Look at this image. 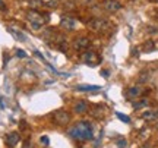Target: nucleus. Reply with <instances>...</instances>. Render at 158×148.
I'll return each instance as SVG.
<instances>
[{"instance_id":"b1692460","label":"nucleus","mask_w":158,"mask_h":148,"mask_svg":"<svg viewBox=\"0 0 158 148\" xmlns=\"http://www.w3.org/2000/svg\"><path fill=\"white\" fill-rule=\"evenodd\" d=\"M41 142L45 144V145H48V138H47V137H41Z\"/></svg>"},{"instance_id":"a211bd4d","label":"nucleus","mask_w":158,"mask_h":148,"mask_svg":"<svg viewBox=\"0 0 158 148\" xmlns=\"http://www.w3.org/2000/svg\"><path fill=\"white\" fill-rule=\"evenodd\" d=\"M43 5L48 6V7H56L59 3H60V0H40Z\"/></svg>"},{"instance_id":"2eb2a0df","label":"nucleus","mask_w":158,"mask_h":148,"mask_svg":"<svg viewBox=\"0 0 158 148\" xmlns=\"http://www.w3.org/2000/svg\"><path fill=\"white\" fill-rule=\"evenodd\" d=\"M141 117L143 120H154V119H157V110H145V112L141 114Z\"/></svg>"},{"instance_id":"0eeeda50","label":"nucleus","mask_w":158,"mask_h":148,"mask_svg":"<svg viewBox=\"0 0 158 148\" xmlns=\"http://www.w3.org/2000/svg\"><path fill=\"white\" fill-rule=\"evenodd\" d=\"M60 28H63L64 31H75L76 29V21H75L72 16H69V15H64L62 16V21H60Z\"/></svg>"},{"instance_id":"423d86ee","label":"nucleus","mask_w":158,"mask_h":148,"mask_svg":"<svg viewBox=\"0 0 158 148\" xmlns=\"http://www.w3.org/2000/svg\"><path fill=\"white\" fill-rule=\"evenodd\" d=\"M89 44H91V40L88 37H76L73 40V43H72V47L76 51H84V50H88Z\"/></svg>"},{"instance_id":"39448f33","label":"nucleus","mask_w":158,"mask_h":148,"mask_svg":"<svg viewBox=\"0 0 158 148\" xmlns=\"http://www.w3.org/2000/svg\"><path fill=\"white\" fill-rule=\"evenodd\" d=\"M81 60L89 66H95L100 63V56L97 54V51L94 50H85L82 54H81Z\"/></svg>"},{"instance_id":"c756f323","label":"nucleus","mask_w":158,"mask_h":148,"mask_svg":"<svg viewBox=\"0 0 158 148\" xmlns=\"http://www.w3.org/2000/svg\"><path fill=\"white\" fill-rule=\"evenodd\" d=\"M157 131H158V123H157Z\"/></svg>"},{"instance_id":"f8f14e48","label":"nucleus","mask_w":158,"mask_h":148,"mask_svg":"<svg viewBox=\"0 0 158 148\" xmlns=\"http://www.w3.org/2000/svg\"><path fill=\"white\" fill-rule=\"evenodd\" d=\"M19 135H18V132H10V133H7V137H6V142L7 145H10V147H15L18 142H19Z\"/></svg>"},{"instance_id":"bb28decb","label":"nucleus","mask_w":158,"mask_h":148,"mask_svg":"<svg viewBox=\"0 0 158 148\" xmlns=\"http://www.w3.org/2000/svg\"><path fill=\"white\" fill-rule=\"evenodd\" d=\"M143 148H154V147H152V144L147 142V144H145V145H143Z\"/></svg>"},{"instance_id":"dca6fc26","label":"nucleus","mask_w":158,"mask_h":148,"mask_svg":"<svg viewBox=\"0 0 158 148\" xmlns=\"http://www.w3.org/2000/svg\"><path fill=\"white\" fill-rule=\"evenodd\" d=\"M63 7H64V9H66L68 12L75 11V9H76V6H75V2H73V0H64V2H63Z\"/></svg>"},{"instance_id":"5701e85b","label":"nucleus","mask_w":158,"mask_h":148,"mask_svg":"<svg viewBox=\"0 0 158 148\" xmlns=\"http://www.w3.org/2000/svg\"><path fill=\"white\" fill-rule=\"evenodd\" d=\"M16 56L21 57V59H23V57H27V53L23 50H16Z\"/></svg>"},{"instance_id":"7ed1b4c3","label":"nucleus","mask_w":158,"mask_h":148,"mask_svg":"<svg viewBox=\"0 0 158 148\" xmlns=\"http://www.w3.org/2000/svg\"><path fill=\"white\" fill-rule=\"evenodd\" d=\"M88 28L92 31V32H97V34H104L110 29V22L104 18H92L89 22H88Z\"/></svg>"},{"instance_id":"f257e3e1","label":"nucleus","mask_w":158,"mask_h":148,"mask_svg":"<svg viewBox=\"0 0 158 148\" xmlns=\"http://www.w3.org/2000/svg\"><path fill=\"white\" fill-rule=\"evenodd\" d=\"M69 137L76 139V141H88V139H92V125L86 120H82L76 125H73L70 129L68 131Z\"/></svg>"},{"instance_id":"f03ea898","label":"nucleus","mask_w":158,"mask_h":148,"mask_svg":"<svg viewBox=\"0 0 158 148\" xmlns=\"http://www.w3.org/2000/svg\"><path fill=\"white\" fill-rule=\"evenodd\" d=\"M27 19H28L29 25L32 27V29L38 31V29H41L44 25L48 23L50 15H48V13H41V12H38V11H29L28 13H27Z\"/></svg>"},{"instance_id":"9d476101","label":"nucleus","mask_w":158,"mask_h":148,"mask_svg":"<svg viewBox=\"0 0 158 148\" xmlns=\"http://www.w3.org/2000/svg\"><path fill=\"white\" fill-rule=\"evenodd\" d=\"M142 92H143V88L139 85H135V87H129V88L124 91V94H126V97L129 98V100H135V98H138L139 95H142Z\"/></svg>"},{"instance_id":"4be33fe9","label":"nucleus","mask_w":158,"mask_h":148,"mask_svg":"<svg viewBox=\"0 0 158 148\" xmlns=\"http://www.w3.org/2000/svg\"><path fill=\"white\" fill-rule=\"evenodd\" d=\"M126 145H127L126 139H124V138H118L117 139V147L118 148H126Z\"/></svg>"},{"instance_id":"4468645a","label":"nucleus","mask_w":158,"mask_h":148,"mask_svg":"<svg viewBox=\"0 0 158 148\" xmlns=\"http://www.w3.org/2000/svg\"><path fill=\"white\" fill-rule=\"evenodd\" d=\"M100 88H101L100 85H78L76 87V91L89 92V91H98Z\"/></svg>"},{"instance_id":"9b49d317","label":"nucleus","mask_w":158,"mask_h":148,"mask_svg":"<svg viewBox=\"0 0 158 148\" xmlns=\"http://www.w3.org/2000/svg\"><path fill=\"white\" fill-rule=\"evenodd\" d=\"M73 112L78 114H85L89 112V104L86 101H84V100H79V101H76L73 104Z\"/></svg>"},{"instance_id":"a878e982","label":"nucleus","mask_w":158,"mask_h":148,"mask_svg":"<svg viewBox=\"0 0 158 148\" xmlns=\"http://www.w3.org/2000/svg\"><path fill=\"white\" fill-rule=\"evenodd\" d=\"M23 148H32V147H31V142H29V141H27V142H25V145H23Z\"/></svg>"},{"instance_id":"20e7f679","label":"nucleus","mask_w":158,"mask_h":148,"mask_svg":"<svg viewBox=\"0 0 158 148\" xmlns=\"http://www.w3.org/2000/svg\"><path fill=\"white\" fill-rule=\"evenodd\" d=\"M51 120H53V123L54 125H59V126H66L70 123V120H72V117H70V114L66 112V110H56V112H53V113L50 114Z\"/></svg>"},{"instance_id":"cd10ccee","label":"nucleus","mask_w":158,"mask_h":148,"mask_svg":"<svg viewBox=\"0 0 158 148\" xmlns=\"http://www.w3.org/2000/svg\"><path fill=\"white\" fill-rule=\"evenodd\" d=\"M0 7H2V9H5V6H3V2H2V0H0Z\"/></svg>"},{"instance_id":"7c9ffc66","label":"nucleus","mask_w":158,"mask_h":148,"mask_svg":"<svg viewBox=\"0 0 158 148\" xmlns=\"http://www.w3.org/2000/svg\"><path fill=\"white\" fill-rule=\"evenodd\" d=\"M31 2H32V0H31Z\"/></svg>"},{"instance_id":"6e6552de","label":"nucleus","mask_w":158,"mask_h":148,"mask_svg":"<svg viewBox=\"0 0 158 148\" xmlns=\"http://www.w3.org/2000/svg\"><path fill=\"white\" fill-rule=\"evenodd\" d=\"M54 46L57 47V49H60L62 51H64L66 49L69 47V43H68V37L64 34H56L54 35Z\"/></svg>"},{"instance_id":"ddd939ff","label":"nucleus","mask_w":158,"mask_h":148,"mask_svg":"<svg viewBox=\"0 0 158 148\" xmlns=\"http://www.w3.org/2000/svg\"><path fill=\"white\" fill-rule=\"evenodd\" d=\"M7 31L10 32L15 38H16L18 41H27V37H25V34L23 32H21V31H18V29H15V28H12V27H9L7 28Z\"/></svg>"},{"instance_id":"1a4fd4ad","label":"nucleus","mask_w":158,"mask_h":148,"mask_svg":"<svg viewBox=\"0 0 158 148\" xmlns=\"http://www.w3.org/2000/svg\"><path fill=\"white\" fill-rule=\"evenodd\" d=\"M102 7L107 12H110V13H114V12L122 9V5H120V2H117V0H104L102 2Z\"/></svg>"},{"instance_id":"393cba45","label":"nucleus","mask_w":158,"mask_h":148,"mask_svg":"<svg viewBox=\"0 0 158 148\" xmlns=\"http://www.w3.org/2000/svg\"><path fill=\"white\" fill-rule=\"evenodd\" d=\"M101 75L104 78H108V76H110V75H108V70H101Z\"/></svg>"},{"instance_id":"412c9836","label":"nucleus","mask_w":158,"mask_h":148,"mask_svg":"<svg viewBox=\"0 0 158 148\" xmlns=\"http://www.w3.org/2000/svg\"><path fill=\"white\" fill-rule=\"evenodd\" d=\"M149 78H151V76H149V72H148V70H145V72H142L141 76H139V82H147Z\"/></svg>"},{"instance_id":"c85d7f7f","label":"nucleus","mask_w":158,"mask_h":148,"mask_svg":"<svg viewBox=\"0 0 158 148\" xmlns=\"http://www.w3.org/2000/svg\"><path fill=\"white\" fill-rule=\"evenodd\" d=\"M157 119H158V110H157Z\"/></svg>"},{"instance_id":"f3484780","label":"nucleus","mask_w":158,"mask_h":148,"mask_svg":"<svg viewBox=\"0 0 158 148\" xmlns=\"http://www.w3.org/2000/svg\"><path fill=\"white\" fill-rule=\"evenodd\" d=\"M154 41L152 40H148L145 44H143V47H142V50L145 51V53H149V51H152L154 50Z\"/></svg>"},{"instance_id":"aec40b11","label":"nucleus","mask_w":158,"mask_h":148,"mask_svg":"<svg viewBox=\"0 0 158 148\" xmlns=\"http://www.w3.org/2000/svg\"><path fill=\"white\" fill-rule=\"evenodd\" d=\"M116 116H117L122 122H124V123H130V117H129V116H126V114H123V113H118V112L116 113Z\"/></svg>"},{"instance_id":"6ab92c4d","label":"nucleus","mask_w":158,"mask_h":148,"mask_svg":"<svg viewBox=\"0 0 158 148\" xmlns=\"http://www.w3.org/2000/svg\"><path fill=\"white\" fill-rule=\"evenodd\" d=\"M145 106H148L147 98H143V100H141V101H138V103H133V107L135 108H142V107H145Z\"/></svg>"}]
</instances>
